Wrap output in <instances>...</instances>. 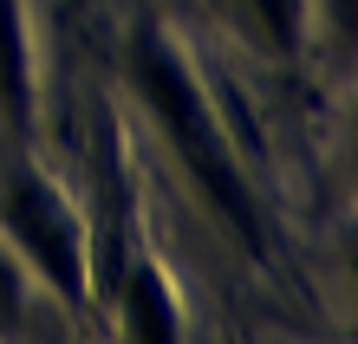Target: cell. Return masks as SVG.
<instances>
[{"mask_svg":"<svg viewBox=\"0 0 358 344\" xmlns=\"http://www.w3.org/2000/svg\"><path fill=\"white\" fill-rule=\"evenodd\" d=\"M131 72H137V84H143V104H150L157 124L170 130L176 156H182V169H189V182H196L202 202L215 208V221L235 234L241 247H261V214H255V195H248V182H241V163L228 156V137L215 130V117H208L196 78L182 72V59L170 52V39H163L157 27L137 33Z\"/></svg>","mask_w":358,"mask_h":344,"instance_id":"obj_1","label":"cell"},{"mask_svg":"<svg viewBox=\"0 0 358 344\" xmlns=\"http://www.w3.org/2000/svg\"><path fill=\"white\" fill-rule=\"evenodd\" d=\"M0 208H7V234L33 253V267L78 306V299H85V260H78V221H72V208L59 202L39 176H27V169L7 182Z\"/></svg>","mask_w":358,"mask_h":344,"instance_id":"obj_2","label":"cell"},{"mask_svg":"<svg viewBox=\"0 0 358 344\" xmlns=\"http://www.w3.org/2000/svg\"><path fill=\"white\" fill-rule=\"evenodd\" d=\"M0 117L27 130V39H20L13 0H0Z\"/></svg>","mask_w":358,"mask_h":344,"instance_id":"obj_3","label":"cell"},{"mask_svg":"<svg viewBox=\"0 0 358 344\" xmlns=\"http://www.w3.org/2000/svg\"><path fill=\"white\" fill-rule=\"evenodd\" d=\"M131 331H150V338H176V325L163 318V292H157V267H137L131 273Z\"/></svg>","mask_w":358,"mask_h":344,"instance_id":"obj_4","label":"cell"},{"mask_svg":"<svg viewBox=\"0 0 358 344\" xmlns=\"http://www.w3.org/2000/svg\"><path fill=\"white\" fill-rule=\"evenodd\" d=\"M241 7L273 46H293V33H300V0H241Z\"/></svg>","mask_w":358,"mask_h":344,"instance_id":"obj_5","label":"cell"},{"mask_svg":"<svg viewBox=\"0 0 358 344\" xmlns=\"http://www.w3.org/2000/svg\"><path fill=\"white\" fill-rule=\"evenodd\" d=\"M20 312H27V286H20V267L0 253V331H20Z\"/></svg>","mask_w":358,"mask_h":344,"instance_id":"obj_6","label":"cell"}]
</instances>
